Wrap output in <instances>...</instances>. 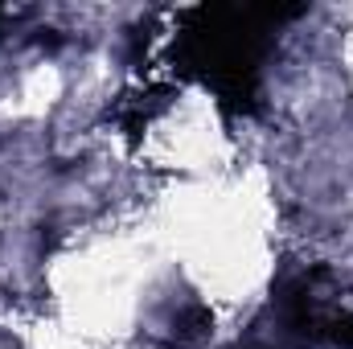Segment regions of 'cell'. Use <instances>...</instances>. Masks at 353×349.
<instances>
[{"label": "cell", "mask_w": 353, "mask_h": 349, "mask_svg": "<svg viewBox=\"0 0 353 349\" xmlns=\"http://www.w3.org/2000/svg\"><path fill=\"white\" fill-rule=\"evenodd\" d=\"M300 8L279 4H197L176 17L173 66L201 83L222 111L251 115L259 107L263 66L275 50V33Z\"/></svg>", "instance_id": "obj_1"}, {"label": "cell", "mask_w": 353, "mask_h": 349, "mask_svg": "<svg viewBox=\"0 0 353 349\" xmlns=\"http://www.w3.org/2000/svg\"><path fill=\"white\" fill-rule=\"evenodd\" d=\"M230 349H300V346H296V341H288V337L271 325V317L263 312V317H259V325H255L247 337H239Z\"/></svg>", "instance_id": "obj_2"}]
</instances>
